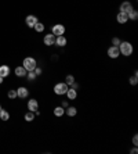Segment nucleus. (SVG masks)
I'll list each match as a JSON object with an SVG mask.
<instances>
[{"mask_svg": "<svg viewBox=\"0 0 138 154\" xmlns=\"http://www.w3.org/2000/svg\"><path fill=\"white\" fill-rule=\"evenodd\" d=\"M119 50H120V56L130 57L133 54V52H134V47H133V45H131L130 42H120Z\"/></svg>", "mask_w": 138, "mask_h": 154, "instance_id": "nucleus-1", "label": "nucleus"}, {"mask_svg": "<svg viewBox=\"0 0 138 154\" xmlns=\"http://www.w3.org/2000/svg\"><path fill=\"white\" fill-rule=\"evenodd\" d=\"M22 67H24L26 71H33V69L37 67V61L33 57H25L24 61H22Z\"/></svg>", "mask_w": 138, "mask_h": 154, "instance_id": "nucleus-2", "label": "nucleus"}, {"mask_svg": "<svg viewBox=\"0 0 138 154\" xmlns=\"http://www.w3.org/2000/svg\"><path fill=\"white\" fill-rule=\"evenodd\" d=\"M68 89H69V86H68L65 82H58V83H55V85H54L53 92H54L57 96H64V94L66 93Z\"/></svg>", "mask_w": 138, "mask_h": 154, "instance_id": "nucleus-3", "label": "nucleus"}, {"mask_svg": "<svg viewBox=\"0 0 138 154\" xmlns=\"http://www.w3.org/2000/svg\"><path fill=\"white\" fill-rule=\"evenodd\" d=\"M107 54H108L109 58H112V60L119 58V57H120V50H119V46H110V47H108Z\"/></svg>", "mask_w": 138, "mask_h": 154, "instance_id": "nucleus-4", "label": "nucleus"}, {"mask_svg": "<svg viewBox=\"0 0 138 154\" xmlns=\"http://www.w3.org/2000/svg\"><path fill=\"white\" fill-rule=\"evenodd\" d=\"M65 31H66V28H65L62 24H55L54 27H51V33L55 35V36H61V35H64Z\"/></svg>", "mask_w": 138, "mask_h": 154, "instance_id": "nucleus-5", "label": "nucleus"}, {"mask_svg": "<svg viewBox=\"0 0 138 154\" xmlns=\"http://www.w3.org/2000/svg\"><path fill=\"white\" fill-rule=\"evenodd\" d=\"M55 35H53V33H47V35H44V38H43V43L46 46H53V45H55Z\"/></svg>", "mask_w": 138, "mask_h": 154, "instance_id": "nucleus-6", "label": "nucleus"}, {"mask_svg": "<svg viewBox=\"0 0 138 154\" xmlns=\"http://www.w3.org/2000/svg\"><path fill=\"white\" fill-rule=\"evenodd\" d=\"M37 21H39V20H37V17H36V15H28L26 18H25V24H26L28 28H33Z\"/></svg>", "mask_w": 138, "mask_h": 154, "instance_id": "nucleus-7", "label": "nucleus"}, {"mask_svg": "<svg viewBox=\"0 0 138 154\" xmlns=\"http://www.w3.org/2000/svg\"><path fill=\"white\" fill-rule=\"evenodd\" d=\"M29 96V90L25 88V86H20L18 89H17V97L20 99H26Z\"/></svg>", "mask_w": 138, "mask_h": 154, "instance_id": "nucleus-8", "label": "nucleus"}, {"mask_svg": "<svg viewBox=\"0 0 138 154\" xmlns=\"http://www.w3.org/2000/svg\"><path fill=\"white\" fill-rule=\"evenodd\" d=\"M28 110L29 111H33L35 113L36 110H39V103H37V100L36 99H31V100H28Z\"/></svg>", "mask_w": 138, "mask_h": 154, "instance_id": "nucleus-9", "label": "nucleus"}, {"mask_svg": "<svg viewBox=\"0 0 138 154\" xmlns=\"http://www.w3.org/2000/svg\"><path fill=\"white\" fill-rule=\"evenodd\" d=\"M116 21H118L120 25L126 24L127 21H129V17H127V13H123V11H119V14L116 15Z\"/></svg>", "mask_w": 138, "mask_h": 154, "instance_id": "nucleus-10", "label": "nucleus"}, {"mask_svg": "<svg viewBox=\"0 0 138 154\" xmlns=\"http://www.w3.org/2000/svg\"><path fill=\"white\" fill-rule=\"evenodd\" d=\"M133 8H134V7H133V4H131L130 1H123V3L120 4L119 10H120V11H123V13H130Z\"/></svg>", "mask_w": 138, "mask_h": 154, "instance_id": "nucleus-11", "label": "nucleus"}, {"mask_svg": "<svg viewBox=\"0 0 138 154\" xmlns=\"http://www.w3.org/2000/svg\"><path fill=\"white\" fill-rule=\"evenodd\" d=\"M66 45H68V41H66V38L64 36V35L55 38V46H58V47H65Z\"/></svg>", "mask_w": 138, "mask_h": 154, "instance_id": "nucleus-12", "label": "nucleus"}, {"mask_svg": "<svg viewBox=\"0 0 138 154\" xmlns=\"http://www.w3.org/2000/svg\"><path fill=\"white\" fill-rule=\"evenodd\" d=\"M65 94H66L68 100H76V99H77V90H75L73 88H69Z\"/></svg>", "mask_w": 138, "mask_h": 154, "instance_id": "nucleus-13", "label": "nucleus"}, {"mask_svg": "<svg viewBox=\"0 0 138 154\" xmlns=\"http://www.w3.org/2000/svg\"><path fill=\"white\" fill-rule=\"evenodd\" d=\"M65 114H66L68 117H75L76 114H77V108L73 107V105H68L66 108H65Z\"/></svg>", "mask_w": 138, "mask_h": 154, "instance_id": "nucleus-14", "label": "nucleus"}, {"mask_svg": "<svg viewBox=\"0 0 138 154\" xmlns=\"http://www.w3.org/2000/svg\"><path fill=\"white\" fill-rule=\"evenodd\" d=\"M53 114H54L55 117H62L64 114H65V108H64L62 105H57V107H54V110H53Z\"/></svg>", "mask_w": 138, "mask_h": 154, "instance_id": "nucleus-15", "label": "nucleus"}, {"mask_svg": "<svg viewBox=\"0 0 138 154\" xmlns=\"http://www.w3.org/2000/svg\"><path fill=\"white\" fill-rule=\"evenodd\" d=\"M14 72H15L17 77L22 78V77H26V72H28V71L24 68V67H22V65H21V67H15V71H14Z\"/></svg>", "mask_w": 138, "mask_h": 154, "instance_id": "nucleus-16", "label": "nucleus"}, {"mask_svg": "<svg viewBox=\"0 0 138 154\" xmlns=\"http://www.w3.org/2000/svg\"><path fill=\"white\" fill-rule=\"evenodd\" d=\"M10 75V67L8 65H0V77H8Z\"/></svg>", "mask_w": 138, "mask_h": 154, "instance_id": "nucleus-17", "label": "nucleus"}, {"mask_svg": "<svg viewBox=\"0 0 138 154\" xmlns=\"http://www.w3.org/2000/svg\"><path fill=\"white\" fill-rule=\"evenodd\" d=\"M0 119L1 121H8L10 119V113H8L7 110H0Z\"/></svg>", "mask_w": 138, "mask_h": 154, "instance_id": "nucleus-18", "label": "nucleus"}, {"mask_svg": "<svg viewBox=\"0 0 138 154\" xmlns=\"http://www.w3.org/2000/svg\"><path fill=\"white\" fill-rule=\"evenodd\" d=\"M127 17H129V20H131V21H137L138 20V11L133 8L130 13H127Z\"/></svg>", "mask_w": 138, "mask_h": 154, "instance_id": "nucleus-19", "label": "nucleus"}, {"mask_svg": "<svg viewBox=\"0 0 138 154\" xmlns=\"http://www.w3.org/2000/svg\"><path fill=\"white\" fill-rule=\"evenodd\" d=\"M44 28H46V27H44V24H43V22H39V21H37V22H36V25L33 27V29H35L37 33H42L44 31Z\"/></svg>", "mask_w": 138, "mask_h": 154, "instance_id": "nucleus-20", "label": "nucleus"}, {"mask_svg": "<svg viewBox=\"0 0 138 154\" xmlns=\"http://www.w3.org/2000/svg\"><path fill=\"white\" fill-rule=\"evenodd\" d=\"M73 82H75V77H73L72 74H68L66 77H65V83H66L68 86H71Z\"/></svg>", "mask_w": 138, "mask_h": 154, "instance_id": "nucleus-21", "label": "nucleus"}, {"mask_svg": "<svg viewBox=\"0 0 138 154\" xmlns=\"http://www.w3.org/2000/svg\"><path fill=\"white\" fill-rule=\"evenodd\" d=\"M25 121L26 122H32L33 121V118H35V113H33V111H28L26 114H25Z\"/></svg>", "mask_w": 138, "mask_h": 154, "instance_id": "nucleus-22", "label": "nucleus"}, {"mask_svg": "<svg viewBox=\"0 0 138 154\" xmlns=\"http://www.w3.org/2000/svg\"><path fill=\"white\" fill-rule=\"evenodd\" d=\"M26 78H28V81H35L37 77H36L35 71H28V72H26Z\"/></svg>", "mask_w": 138, "mask_h": 154, "instance_id": "nucleus-23", "label": "nucleus"}, {"mask_svg": "<svg viewBox=\"0 0 138 154\" xmlns=\"http://www.w3.org/2000/svg\"><path fill=\"white\" fill-rule=\"evenodd\" d=\"M7 96H8V99H11V100H14V99H17V90H14V89H10L7 92Z\"/></svg>", "mask_w": 138, "mask_h": 154, "instance_id": "nucleus-24", "label": "nucleus"}, {"mask_svg": "<svg viewBox=\"0 0 138 154\" xmlns=\"http://www.w3.org/2000/svg\"><path fill=\"white\" fill-rule=\"evenodd\" d=\"M129 83H130L131 86H135L138 83V77H135V75L130 77V78H129Z\"/></svg>", "mask_w": 138, "mask_h": 154, "instance_id": "nucleus-25", "label": "nucleus"}, {"mask_svg": "<svg viewBox=\"0 0 138 154\" xmlns=\"http://www.w3.org/2000/svg\"><path fill=\"white\" fill-rule=\"evenodd\" d=\"M120 39H119V38H112V46H119L120 45Z\"/></svg>", "mask_w": 138, "mask_h": 154, "instance_id": "nucleus-26", "label": "nucleus"}, {"mask_svg": "<svg viewBox=\"0 0 138 154\" xmlns=\"http://www.w3.org/2000/svg\"><path fill=\"white\" fill-rule=\"evenodd\" d=\"M33 71H35V74H36V77H39V75H42V74H43V69L40 68V67H36L35 69H33Z\"/></svg>", "mask_w": 138, "mask_h": 154, "instance_id": "nucleus-27", "label": "nucleus"}, {"mask_svg": "<svg viewBox=\"0 0 138 154\" xmlns=\"http://www.w3.org/2000/svg\"><path fill=\"white\" fill-rule=\"evenodd\" d=\"M131 142H133V146H138V136L137 135L133 136V140H131Z\"/></svg>", "mask_w": 138, "mask_h": 154, "instance_id": "nucleus-28", "label": "nucleus"}, {"mask_svg": "<svg viewBox=\"0 0 138 154\" xmlns=\"http://www.w3.org/2000/svg\"><path fill=\"white\" fill-rule=\"evenodd\" d=\"M61 105H62L64 108H66L68 105H69V102H68V100H62V103H61Z\"/></svg>", "mask_w": 138, "mask_h": 154, "instance_id": "nucleus-29", "label": "nucleus"}, {"mask_svg": "<svg viewBox=\"0 0 138 154\" xmlns=\"http://www.w3.org/2000/svg\"><path fill=\"white\" fill-rule=\"evenodd\" d=\"M130 153H131V154H137V153H138V150H137V146H134V147H133V149H131V150H130Z\"/></svg>", "mask_w": 138, "mask_h": 154, "instance_id": "nucleus-30", "label": "nucleus"}, {"mask_svg": "<svg viewBox=\"0 0 138 154\" xmlns=\"http://www.w3.org/2000/svg\"><path fill=\"white\" fill-rule=\"evenodd\" d=\"M3 81H4V78H3V77H0V85L3 83Z\"/></svg>", "mask_w": 138, "mask_h": 154, "instance_id": "nucleus-31", "label": "nucleus"}, {"mask_svg": "<svg viewBox=\"0 0 138 154\" xmlns=\"http://www.w3.org/2000/svg\"><path fill=\"white\" fill-rule=\"evenodd\" d=\"M0 110H1V104H0Z\"/></svg>", "mask_w": 138, "mask_h": 154, "instance_id": "nucleus-32", "label": "nucleus"}]
</instances>
